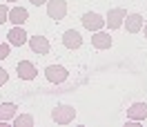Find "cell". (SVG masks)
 I'll use <instances>...</instances> for the list:
<instances>
[{
    "label": "cell",
    "mask_w": 147,
    "mask_h": 127,
    "mask_svg": "<svg viewBox=\"0 0 147 127\" xmlns=\"http://www.w3.org/2000/svg\"><path fill=\"white\" fill-rule=\"evenodd\" d=\"M83 25L89 29V31H100V29L105 27V20H102V16L89 11V14H85V16H83Z\"/></svg>",
    "instance_id": "cell-5"
},
{
    "label": "cell",
    "mask_w": 147,
    "mask_h": 127,
    "mask_svg": "<svg viewBox=\"0 0 147 127\" xmlns=\"http://www.w3.org/2000/svg\"><path fill=\"white\" fill-rule=\"evenodd\" d=\"M27 43H29V47H31L36 54H49V49H51V47H49V40L42 38V36H31Z\"/></svg>",
    "instance_id": "cell-8"
},
{
    "label": "cell",
    "mask_w": 147,
    "mask_h": 127,
    "mask_svg": "<svg viewBox=\"0 0 147 127\" xmlns=\"http://www.w3.org/2000/svg\"><path fill=\"white\" fill-rule=\"evenodd\" d=\"M7 38H9V45H13V47H22L29 40V36L25 34L22 27H13L9 34H7Z\"/></svg>",
    "instance_id": "cell-6"
},
{
    "label": "cell",
    "mask_w": 147,
    "mask_h": 127,
    "mask_svg": "<svg viewBox=\"0 0 147 127\" xmlns=\"http://www.w3.org/2000/svg\"><path fill=\"white\" fill-rule=\"evenodd\" d=\"M7 20H9V9H7L5 5H0V25L7 22Z\"/></svg>",
    "instance_id": "cell-16"
},
{
    "label": "cell",
    "mask_w": 147,
    "mask_h": 127,
    "mask_svg": "<svg viewBox=\"0 0 147 127\" xmlns=\"http://www.w3.org/2000/svg\"><path fill=\"white\" fill-rule=\"evenodd\" d=\"M145 38H147V25H145Z\"/></svg>",
    "instance_id": "cell-20"
},
{
    "label": "cell",
    "mask_w": 147,
    "mask_h": 127,
    "mask_svg": "<svg viewBox=\"0 0 147 127\" xmlns=\"http://www.w3.org/2000/svg\"><path fill=\"white\" fill-rule=\"evenodd\" d=\"M45 76H47V80L49 82H56V85H60V82L67 80V69L65 67H60V65H49L45 69Z\"/></svg>",
    "instance_id": "cell-4"
},
{
    "label": "cell",
    "mask_w": 147,
    "mask_h": 127,
    "mask_svg": "<svg viewBox=\"0 0 147 127\" xmlns=\"http://www.w3.org/2000/svg\"><path fill=\"white\" fill-rule=\"evenodd\" d=\"M51 118H54V123H58V125H69L74 118H76V109L71 105H58L51 111Z\"/></svg>",
    "instance_id": "cell-1"
},
{
    "label": "cell",
    "mask_w": 147,
    "mask_h": 127,
    "mask_svg": "<svg viewBox=\"0 0 147 127\" xmlns=\"http://www.w3.org/2000/svg\"><path fill=\"white\" fill-rule=\"evenodd\" d=\"M9 56V45H5V43H0V60H5Z\"/></svg>",
    "instance_id": "cell-17"
},
{
    "label": "cell",
    "mask_w": 147,
    "mask_h": 127,
    "mask_svg": "<svg viewBox=\"0 0 147 127\" xmlns=\"http://www.w3.org/2000/svg\"><path fill=\"white\" fill-rule=\"evenodd\" d=\"M16 111H18V107H16L13 103H2V105H0V123L11 120V118L16 116Z\"/></svg>",
    "instance_id": "cell-14"
},
{
    "label": "cell",
    "mask_w": 147,
    "mask_h": 127,
    "mask_svg": "<svg viewBox=\"0 0 147 127\" xmlns=\"http://www.w3.org/2000/svg\"><path fill=\"white\" fill-rule=\"evenodd\" d=\"M125 18H127V11L125 9H109V14H107V18H105V25L109 29H120L123 25H125Z\"/></svg>",
    "instance_id": "cell-3"
},
{
    "label": "cell",
    "mask_w": 147,
    "mask_h": 127,
    "mask_svg": "<svg viewBox=\"0 0 147 127\" xmlns=\"http://www.w3.org/2000/svg\"><path fill=\"white\" fill-rule=\"evenodd\" d=\"M127 118L129 120H145L147 118V103H134L127 109Z\"/></svg>",
    "instance_id": "cell-7"
},
{
    "label": "cell",
    "mask_w": 147,
    "mask_h": 127,
    "mask_svg": "<svg viewBox=\"0 0 147 127\" xmlns=\"http://www.w3.org/2000/svg\"><path fill=\"white\" fill-rule=\"evenodd\" d=\"M47 16L54 20H63L67 16V0H47Z\"/></svg>",
    "instance_id": "cell-2"
},
{
    "label": "cell",
    "mask_w": 147,
    "mask_h": 127,
    "mask_svg": "<svg viewBox=\"0 0 147 127\" xmlns=\"http://www.w3.org/2000/svg\"><path fill=\"white\" fill-rule=\"evenodd\" d=\"M63 43H65V47H67V49H78V47L83 45V38H80V34H78V31L69 29V31H65Z\"/></svg>",
    "instance_id": "cell-12"
},
{
    "label": "cell",
    "mask_w": 147,
    "mask_h": 127,
    "mask_svg": "<svg viewBox=\"0 0 147 127\" xmlns=\"http://www.w3.org/2000/svg\"><path fill=\"white\" fill-rule=\"evenodd\" d=\"M13 125H16V127H31V125H34V116H29V114L13 116Z\"/></svg>",
    "instance_id": "cell-15"
},
{
    "label": "cell",
    "mask_w": 147,
    "mask_h": 127,
    "mask_svg": "<svg viewBox=\"0 0 147 127\" xmlns=\"http://www.w3.org/2000/svg\"><path fill=\"white\" fill-rule=\"evenodd\" d=\"M36 67H34V63H29V60H20L18 63V76L22 78V80H34L36 78Z\"/></svg>",
    "instance_id": "cell-9"
},
{
    "label": "cell",
    "mask_w": 147,
    "mask_h": 127,
    "mask_svg": "<svg viewBox=\"0 0 147 127\" xmlns=\"http://www.w3.org/2000/svg\"><path fill=\"white\" fill-rule=\"evenodd\" d=\"M7 78H9V74H7L5 69H2V67H0V87H2L5 82H7Z\"/></svg>",
    "instance_id": "cell-18"
},
{
    "label": "cell",
    "mask_w": 147,
    "mask_h": 127,
    "mask_svg": "<svg viewBox=\"0 0 147 127\" xmlns=\"http://www.w3.org/2000/svg\"><path fill=\"white\" fill-rule=\"evenodd\" d=\"M125 27H127L129 34H138V31L143 29V16H140V14H127Z\"/></svg>",
    "instance_id": "cell-11"
},
{
    "label": "cell",
    "mask_w": 147,
    "mask_h": 127,
    "mask_svg": "<svg viewBox=\"0 0 147 127\" xmlns=\"http://www.w3.org/2000/svg\"><path fill=\"white\" fill-rule=\"evenodd\" d=\"M7 2H16V0H7Z\"/></svg>",
    "instance_id": "cell-21"
},
{
    "label": "cell",
    "mask_w": 147,
    "mask_h": 127,
    "mask_svg": "<svg viewBox=\"0 0 147 127\" xmlns=\"http://www.w3.org/2000/svg\"><path fill=\"white\" fill-rule=\"evenodd\" d=\"M29 2H34V5H36V7H38V5H45L47 0H29Z\"/></svg>",
    "instance_id": "cell-19"
},
{
    "label": "cell",
    "mask_w": 147,
    "mask_h": 127,
    "mask_svg": "<svg viewBox=\"0 0 147 127\" xmlns=\"http://www.w3.org/2000/svg\"><path fill=\"white\" fill-rule=\"evenodd\" d=\"M92 45L96 47V49H109V47H111V38H109V34L94 31V36H92Z\"/></svg>",
    "instance_id": "cell-13"
},
{
    "label": "cell",
    "mask_w": 147,
    "mask_h": 127,
    "mask_svg": "<svg viewBox=\"0 0 147 127\" xmlns=\"http://www.w3.org/2000/svg\"><path fill=\"white\" fill-rule=\"evenodd\" d=\"M29 14L25 7H13V9H9V22H13L16 27H22L25 22H27Z\"/></svg>",
    "instance_id": "cell-10"
}]
</instances>
